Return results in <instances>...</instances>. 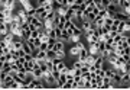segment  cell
<instances>
[{
  "mask_svg": "<svg viewBox=\"0 0 130 90\" xmlns=\"http://www.w3.org/2000/svg\"><path fill=\"white\" fill-rule=\"evenodd\" d=\"M28 89H45V83L42 79H33L30 83H28Z\"/></svg>",
  "mask_w": 130,
  "mask_h": 90,
  "instance_id": "obj_1",
  "label": "cell"
},
{
  "mask_svg": "<svg viewBox=\"0 0 130 90\" xmlns=\"http://www.w3.org/2000/svg\"><path fill=\"white\" fill-rule=\"evenodd\" d=\"M52 64H54V70H58V71H62L64 67L67 66L65 60H61V58H54L52 60Z\"/></svg>",
  "mask_w": 130,
  "mask_h": 90,
  "instance_id": "obj_2",
  "label": "cell"
},
{
  "mask_svg": "<svg viewBox=\"0 0 130 90\" xmlns=\"http://www.w3.org/2000/svg\"><path fill=\"white\" fill-rule=\"evenodd\" d=\"M41 79L43 80V83H46V84H49V86H52L55 83V80H54V77H52V74H51V71H43Z\"/></svg>",
  "mask_w": 130,
  "mask_h": 90,
  "instance_id": "obj_3",
  "label": "cell"
},
{
  "mask_svg": "<svg viewBox=\"0 0 130 90\" xmlns=\"http://www.w3.org/2000/svg\"><path fill=\"white\" fill-rule=\"evenodd\" d=\"M114 18L119 20H123V22H129L130 20V15L124 13V12H121V10H117L116 13H114Z\"/></svg>",
  "mask_w": 130,
  "mask_h": 90,
  "instance_id": "obj_4",
  "label": "cell"
},
{
  "mask_svg": "<svg viewBox=\"0 0 130 90\" xmlns=\"http://www.w3.org/2000/svg\"><path fill=\"white\" fill-rule=\"evenodd\" d=\"M119 7H120L124 13L130 15V0H120L119 3Z\"/></svg>",
  "mask_w": 130,
  "mask_h": 90,
  "instance_id": "obj_5",
  "label": "cell"
},
{
  "mask_svg": "<svg viewBox=\"0 0 130 90\" xmlns=\"http://www.w3.org/2000/svg\"><path fill=\"white\" fill-rule=\"evenodd\" d=\"M55 52H58V51H65V42L64 41H61V39H56V42H55V45H54V48H52Z\"/></svg>",
  "mask_w": 130,
  "mask_h": 90,
  "instance_id": "obj_6",
  "label": "cell"
},
{
  "mask_svg": "<svg viewBox=\"0 0 130 90\" xmlns=\"http://www.w3.org/2000/svg\"><path fill=\"white\" fill-rule=\"evenodd\" d=\"M88 54H93V55H98V48H97V42L88 44Z\"/></svg>",
  "mask_w": 130,
  "mask_h": 90,
  "instance_id": "obj_7",
  "label": "cell"
},
{
  "mask_svg": "<svg viewBox=\"0 0 130 90\" xmlns=\"http://www.w3.org/2000/svg\"><path fill=\"white\" fill-rule=\"evenodd\" d=\"M16 2H18V0H6V2H5L6 9L13 10V12H14V7H16Z\"/></svg>",
  "mask_w": 130,
  "mask_h": 90,
  "instance_id": "obj_8",
  "label": "cell"
},
{
  "mask_svg": "<svg viewBox=\"0 0 130 90\" xmlns=\"http://www.w3.org/2000/svg\"><path fill=\"white\" fill-rule=\"evenodd\" d=\"M32 74H33V77H35V79H41L42 77V71H41V68H39V66H35L32 68Z\"/></svg>",
  "mask_w": 130,
  "mask_h": 90,
  "instance_id": "obj_9",
  "label": "cell"
},
{
  "mask_svg": "<svg viewBox=\"0 0 130 90\" xmlns=\"http://www.w3.org/2000/svg\"><path fill=\"white\" fill-rule=\"evenodd\" d=\"M19 3L22 5V7H23L25 10H28V9H30V7H33L30 0H19Z\"/></svg>",
  "mask_w": 130,
  "mask_h": 90,
  "instance_id": "obj_10",
  "label": "cell"
},
{
  "mask_svg": "<svg viewBox=\"0 0 130 90\" xmlns=\"http://www.w3.org/2000/svg\"><path fill=\"white\" fill-rule=\"evenodd\" d=\"M72 33H74V35H78V36H83L84 31L81 29L79 25H74V26H72Z\"/></svg>",
  "mask_w": 130,
  "mask_h": 90,
  "instance_id": "obj_11",
  "label": "cell"
},
{
  "mask_svg": "<svg viewBox=\"0 0 130 90\" xmlns=\"http://www.w3.org/2000/svg\"><path fill=\"white\" fill-rule=\"evenodd\" d=\"M70 54H71V55H72V57H75V58H77V55H78V54H79V48L77 47L75 44H74V45H72V47L70 48Z\"/></svg>",
  "mask_w": 130,
  "mask_h": 90,
  "instance_id": "obj_12",
  "label": "cell"
},
{
  "mask_svg": "<svg viewBox=\"0 0 130 90\" xmlns=\"http://www.w3.org/2000/svg\"><path fill=\"white\" fill-rule=\"evenodd\" d=\"M93 23L95 25V26H101V25H104V18H100V16H95V19L93 20Z\"/></svg>",
  "mask_w": 130,
  "mask_h": 90,
  "instance_id": "obj_13",
  "label": "cell"
},
{
  "mask_svg": "<svg viewBox=\"0 0 130 90\" xmlns=\"http://www.w3.org/2000/svg\"><path fill=\"white\" fill-rule=\"evenodd\" d=\"M74 22L71 19H67L65 20V23H64V26H62V29H72V26H74Z\"/></svg>",
  "mask_w": 130,
  "mask_h": 90,
  "instance_id": "obj_14",
  "label": "cell"
},
{
  "mask_svg": "<svg viewBox=\"0 0 130 90\" xmlns=\"http://www.w3.org/2000/svg\"><path fill=\"white\" fill-rule=\"evenodd\" d=\"M56 58V54L54 49H46V60H54Z\"/></svg>",
  "mask_w": 130,
  "mask_h": 90,
  "instance_id": "obj_15",
  "label": "cell"
},
{
  "mask_svg": "<svg viewBox=\"0 0 130 90\" xmlns=\"http://www.w3.org/2000/svg\"><path fill=\"white\" fill-rule=\"evenodd\" d=\"M36 60H46V51H38V54H36Z\"/></svg>",
  "mask_w": 130,
  "mask_h": 90,
  "instance_id": "obj_16",
  "label": "cell"
},
{
  "mask_svg": "<svg viewBox=\"0 0 130 90\" xmlns=\"http://www.w3.org/2000/svg\"><path fill=\"white\" fill-rule=\"evenodd\" d=\"M85 38H87V42H88V44H93V42H97V41H98V36L95 35V33L90 35V36H85Z\"/></svg>",
  "mask_w": 130,
  "mask_h": 90,
  "instance_id": "obj_17",
  "label": "cell"
},
{
  "mask_svg": "<svg viewBox=\"0 0 130 90\" xmlns=\"http://www.w3.org/2000/svg\"><path fill=\"white\" fill-rule=\"evenodd\" d=\"M121 83L129 84V83H130V73H124V74L121 76Z\"/></svg>",
  "mask_w": 130,
  "mask_h": 90,
  "instance_id": "obj_18",
  "label": "cell"
},
{
  "mask_svg": "<svg viewBox=\"0 0 130 90\" xmlns=\"http://www.w3.org/2000/svg\"><path fill=\"white\" fill-rule=\"evenodd\" d=\"M97 16H100V18H107V16H108V12H107V10H106V7H104V9L98 10Z\"/></svg>",
  "mask_w": 130,
  "mask_h": 90,
  "instance_id": "obj_19",
  "label": "cell"
},
{
  "mask_svg": "<svg viewBox=\"0 0 130 90\" xmlns=\"http://www.w3.org/2000/svg\"><path fill=\"white\" fill-rule=\"evenodd\" d=\"M14 44V49H20V48L23 47V39H19V41H16Z\"/></svg>",
  "mask_w": 130,
  "mask_h": 90,
  "instance_id": "obj_20",
  "label": "cell"
},
{
  "mask_svg": "<svg viewBox=\"0 0 130 90\" xmlns=\"http://www.w3.org/2000/svg\"><path fill=\"white\" fill-rule=\"evenodd\" d=\"M45 64H46L48 71H52V70H54V64H52V60H45Z\"/></svg>",
  "mask_w": 130,
  "mask_h": 90,
  "instance_id": "obj_21",
  "label": "cell"
},
{
  "mask_svg": "<svg viewBox=\"0 0 130 90\" xmlns=\"http://www.w3.org/2000/svg\"><path fill=\"white\" fill-rule=\"evenodd\" d=\"M51 74H52V77H54V80H55V83H56V80H58V77H59V74H61V71L52 70V71H51Z\"/></svg>",
  "mask_w": 130,
  "mask_h": 90,
  "instance_id": "obj_22",
  "label": "cell"
},
{
  "mask_svg": "<svg viewBox=\"0 0 130 90\" xmlns=\"http://www.w3.org/2000/svg\"><path fill=\"white\" fill-rule=\"evenodd\" d=\"M79 38H81V36H78V35H74V33H72V35H71V38H70V41L72 44H77L79 41Z\"/></svg>",
  "mask_w": 130,
  "mask_h": 90,
  "instance_id": "obj_23",
  "label": "cell"
},
{
  "mask_svg": "<svg viewBox=\"0 0 130 90\" xmlns=\"http://www.w3.org/2000/svg\"><path fill=\"white\" fill-rule=\"evenodd\" d=\"M95 16H97V15L94 13V12H90V13H87V20H90V22H93V20L95 19Z\"/></svg>",
  "mask_w": 130,
  "mask_h": 90,
  "instance_id": "obj_24",
  "label": "cell"
},
{
  "mask_svg": "<svg viewBox=\"0 0 130 90\" xmlns=\"http://www.w3.org/2000/svg\"><path fill=\"white\" fill-rule=\"evenodd\" d=\"M16 55H18V58H25V51L20 48V49H16Z\"/></svg>",
  "mask_w": 130,
  "mask_h": 90,
  "instance_id": "obj_25",
  "label": "cell"
},
{
  "mask_svg": "<svg viewBox=\"0 0 130 90\" xmlns=\"http://www.w3.org/2000/svg\"><path fill=\"white\" fill-rule=\"evenodd\" d=\"M81 67H83V62L78 61V60H75L74 64H72V68H81Z\"/></svg>",
  "mask_w": 130,
  "mask_h": 90,
  "instance_id": "obj_26",
  "label": "cell"
},
{
  "mask_svg": "<svg viewBox=\"0 0 130 90\" xmlns=\"http://www.w3.org/2000/svg\"><path fill=\"white\" fill-rule=\"evenodd\" d=\"M51 5H52V10H54V12H55V10L56 9H58V7H59V3H58V2H56V0H52V3H51Z\"/></svg>",
  "mask_w": 130,
  "mask_h": 90,
  "instance_id": "obj_27",
  "label": "cell"
},
{
  "mask_svg": "<svg viewBox=\"0 0 130 90\" xmlns=\"http://www.w3.org/2000/svg\"><path fill=\"white\" fill-rule=\"evenodd\" d=\"M39 49H41V51H46V49H48V42H41Z\"/></svg>",
  "mask_w": 130,
  "mask_h": 90,
  "instance_id": "obj_28",
  "label": "cell"
},
{
  "mask_svg": "<svg viewBox=\"0 0 130 90\" xmlns=\"http://www.w3.org/2000/svg\"><path fill=\"white\" fill-rule=\"evenodd\" d=\"M54 29H55V38L61 39V28H54Z\"/></svg>",
  "mask_w": 130,
  "mask_h": 90,
  "instance_id": "obj_29",
  "label": "cell"
},
{
  "mask_svg": "<svg viewBox=\"0 0 130 90\" xmlns=\"http://www.w3.org/2000/svg\"><path fill=\"white\" fill-rule=\"evenodd\" d=\"M33 45L36 48H39V45H41V39H39V36L38 38H33Z\"/></svg>",
  "mask_w": 130,
  "mask_h": 90,
  "instance_id": "obj_30",
  "label": "cell"
},
{
  "mask_svg": "<svg viewBox=\"0 0 130 90\" xmlns=\"http://www.w3.org/2000/svg\"><path fill=\"white\" fill-rule=\"evenodd\" d=\"M26 13H28V16H35V7L28 9V10H26Z\"/></svg>",
  "mask_w": 130,
  "mask_h": 90,
  "instance_id": "obj_31",
  "label": "cell"
},
{
  "mask_svg": "<svg viewBox=\"0 0 130 90\" xmlns=\"http://www.w3.org/2000/svg\"><path fill=\"white\" fill-rule=\"evenodd\" d=\"M110 3H111V0H101V5L104 6V7H106L107 5H110Z\"/></svg>",
  "mask_w": 130,
  "mask_h": 90,
  "instance_id": "obj_32",
  "label": "cell"
},
{
  "mask_svg": "<svg viewBox=\"0 0 130 90\" xmlns=\"http://www.w3.org/2000/svg\"><path fill=\"white\" fill-rule=\"evenodd\" d=\"M0 19H5V13L3 12H0Z\"/></svg>",
  "mask_w": 130,
  "mask_h": 90,
  "instance_id": "obj_33",
  "label": "cell"
},
{
  "mask_svg": "<svg viewBox=\"0 0 130 90\" xmlns=\"http://www.w3.org/2000/svg\"><path fill=\"white\" fill-rule=\"evenodd\" d=\"M91 2H93V0H84V3H85V5H88V3H91Z\"/></svg>",
  "mask_w": 130,
  "mask_h": 90,
  "instance_id": "obj_34",
  "label": "cell"
},
{
  "mask_svg": "<svg viewBox=\"0 0 130 90\" xmlns=\"http://www.w3.org/2000/svg\"><path fill=\"white\" fill-rule=\"evenodd\" d=\"M0 2H2V3H5V2H6V0H0Z\"/></svg>",
  "mask_w": 130,
  "mask_h": 90,
  "instance_id": "obj_35",
  "label": "cell"
},
{
  "mask_svg": "<svg viewBox=\"0 0 130 90\" xmlns=\"http://www.w3.org/2000/svg\"><path fill=\"white\" fill-rule=\"evenodd\" d=\"M0 87H2V79H0Z\"/></svg>",
  "mask_w": 130,
  "mask_h": 90,
  "instance_id": "obj_36",
  "label": "cell"
}]
</instances>
